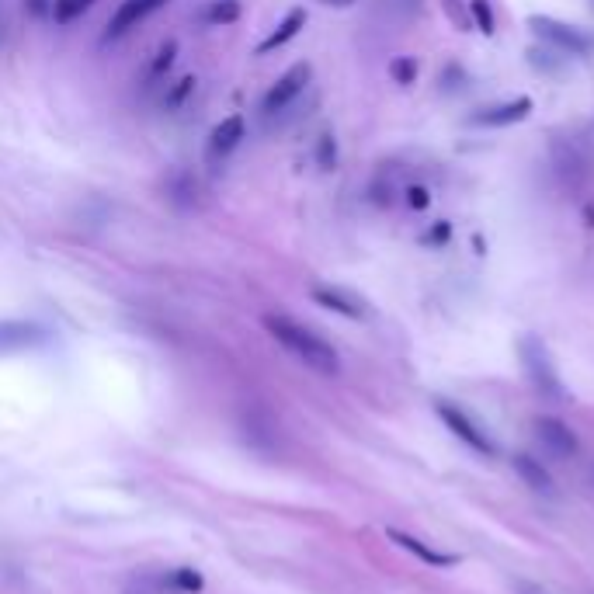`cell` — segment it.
I'll use <instances>...</instances> for the list:
<instances>
[{"instance_id":"obj_1","label":"cell","mask_w":594,"mask_h":594,"mask_svg":"<svg viewBox=\"0 0 594 594\" xmlns=\"http://www.w3.org/2000/svg\"><path fill=\"white\" fill-rule=\"evenodd\" d=\"M264 330H268V334L275 337L285 351H292L306 369L320 372V376H337V372H341V358H337V351L330 348L324 337L313 334L310 327L296 324L292 317H282V313H264Z\"/></svg>"},{"instance_id":"obj_2","label":"cell","mask_w":594,"mask_h":594,"mask_svg":"<svg viewBox=\"0 0 594 594\" xmlns=\"http://www.w3.org/2000/svg\"><path fill=\"white\" fill-rule=\"evenodd\" d=\"M522 362H525L528 376H532L535 390L546 393V396H556V400H560V396H563L560 376H556L553 362H549L546 344H542L539 337H525V341H522Z\"/></svg>"},{"instance_id":"obj_3","label":"cell","mask_w":594,"mask_h":594,"mask_svg":"<svg viewBox=\"0 0 594 594\" xmlns=\"http://www.w3.org/2000/svg\"><path fill=\"white\" fill-rule=\"evenodd\" d=\"M528 25H532V32L539 35L542 42H549V46H556V49H563V53H570V56H584V53H591L594 49V39L591 35H584L581 28H570V25H560V21H553V18H528Z\"/></svg>"},{"instance_id":"obj_4","label":"cell","mask_w":594,"mask_h":594,"mask_svg":"<svg viewBox=\"0 0 594 594\" xmlns=\"http://www.w3.org/2000/svg\"><path fill=\"white\" fill-rule=\"evenodd\" d=\"M313 77V66L310 63H296L292 70H285L282 77L271 84V91L264 94V115H278L282 108H289L292 101L299 98V94L306 91V84H310Z\"/></svg>"},{"instance_id":"obj_5","label":"cell","mask_w":594,"mask_h":594,"mask_svg":"<svg viewBox=\"0 0 594 594\" xmlns=\"http://www.w3.org/2000/svg\"><path fill=\"white\" fill-rule=\"evenodd\" d=\"M438 417H442V421L449 424L452 435H456L459 442H466L473 452H480V456H494V452H497V445L487 438V431H483L480 424L469 421L466 410L452 407V403H438Z\"/></svg>"},{"instance_id":"obj_6","label":"cell","mask_w":594,"mask_h":594,"mask_svg":"<svg viewBox=\"0 0 594 594\" xmlns=\"http://www.w3.org/2000/svg\"><path fill=\"white\" fill-rule=\"evenodd\" d=\"M535 442L542 445L549 459H570L577 452V435L560 421V417H535L532 424Z\"/></svg>"},{"instance_id":"obj_7","label":"cell","mask_w":594,"mask_h":594,"mask_svg":"<svg viewBox=\"0 0 594 594\" xmlns=\"http://www.w3.org/2000/svg\"><path fill=\"white\" fill-rule=\"evenodd\" d=\"M46 341H49V330L32 324V320H0V355L39 348V344H46Z\"/></svg>"},{"instance_id":"obj_8","label":"cell","mask_w":594,"mask_h":594,"mask_svg":"<svg viewBox=\"0 0 594 594\" xmlns=\"http://www.w3.org/2000/svg\"><path fill=\"white\" fill-rule=\"evenodd\" d=\"M167 0H122L119 11L112 14V21H108V32H105V42L112 39H122V35L129 32V28H136L143 18H150L157 7H164Z\"/></svg>"},{"instance_id":"obj_9","label":"cell","mask_w":594,"mask_h":594,"mask_svg":"<svg viewBox=\"0 0 594 594\" xmlns=\"http://www.w3.org/2000/svg\"><path fill=\"white\" fill-rule=\"evenodd\" d=\"M528 112H532V98H518V101H508V105H497V108H487V112H476L473 119H469V126H480V129L515 126V122H522Z\"/></svg>"},{"instance_id":"obj_10","label":"cell","mask_w":594,"mask_h":594,"mask_svg":"<svg viewBox=\"0 0 594 594\" xmlns=\"http://www.w3.org/2000/svg\"><path fill=\"white\" fill-rule=\"evenodd\" d=\"M313 299H317L320 306H327V310L341 313V317H351V320L365 317L362 299L351 296V292H344V289H334V285H317V289H313Z\"/></svg>"},{"instance_id":"obj_11","label":"cell","mask_w":594,"mask_h":594,"mask_svg":"<svg viewBox=\"0 0 594 594\" xmlns=\"http://www.w3.org/2000/svg\"><path fill=\"white\" fill-rule=\"evenodd\" d=\"M240 139H244V119H240V115L223 119L209 136V160H219V157H226V153H233Z\"/></svg>"},{"instance_id":"obj_12","label":"cell","mask_w":594,"mask_h":594,"mask_svg":"<svg viewBox=\"0 0 594 594\" xmlns=\"http://www.w3.org/2000/svg\"><path fill=\"white\" fill-rule=\"evenodd\" d=\"M303 25H306V11H303V7H292V11L285 14L282 21H278L275 32H271L268 39L258 46V56H268V53H275V49H282L285 42H292L299 32H303Z\"/></svg>"},{"instance_id":"obj_13","label":"cell","mask_w":594,"mask_h":594,"mask_svg":"<svg viewBox=\"0 0 594 594\" xmlns=\"http://www.w3.org/2000/svg\"><path fill=\"white\" fill-rule=\"evenodd\" d=\"M390 539H393L400 549H407V553H414L417 560L431 563V567H452V563H456V556H452V553H438V549L424 546L421 539H414V535H407V532H396V528H390Z\"/></svg>"},{"instance_id":"obj_14","label":"cell","mask_w":594,"mask_h":594,"mask_svg":"<svg viewBox=\"0 0 594 594\" xmlns=\"http://www.w3.org/2000/svg\"><path fill=\"white\" fill-rule=\"evenodd\" d=\"M511 466H515V473L522 476V480L535 490V494H553V476H549V469L542 466L539 459L515 456V459H511Z\"/></svg>"},{"instance_id":"obj_15","label":"cell","mask_w":594,"mask_h":594,"mask_svg":"<svg viewBox=\"0 0 594 594\" xmlns=\"http://www.w3.org/2000/svg\"><path fill=\"white\" fill-rule=\"evenodd\" d=\"M164 192L178 209H192L198 202V181L192 171H174L171 178L164 181Z\"/></svg>"},{"instance_id":"obj_16","label":"cell","mask_w":594,"mask_h":594,"mask_svg":"<svg viewBox=\"0 0 594 594\" xmlns=\"http://www.w3.org/2000/svg\"><path fill=\"white\" fill-rule=\"evenodd\" d=\"M198 18L205 21V25H233V21L240 18V0H209V4L202 7V14Z\"/></svg>"},{"instance_id":"obj_17","label":"cell","mask_w":594,"mask_h":594,"mask_svg":"<svg viewBox=\"0 0 594 594\" xmlns=\"http://www.w3.org/2000/svg\"><path fill=\"white\" fill-rule=\"evenodd\" d=\"M171 584L178 591H188V594H198L205 588V581H202V574L198 570H192V567H181V570H174L171 574Z\"/></svg>"},{"instance_id":"obj_18","label":"cell","mask_w":594,"mask_h":594,"mask_svg":"<svg viewBox=\"0 0 594 594\" xmlns=\"http://www.w3.org/2000/svg\"><path fill=\"white\" fill-rule=\"evenodd\" d=\"M91 4H94V0H56V4H53V18L56 21H73L77 14H84Z\"/></svg>"},{"instance_id":"obj_19","label":"cell","mask_w":594,"mask_h":594,"mask_svg":"<svg viewBox=\"0 0 594 594\" xmlns=\"http://www.w3.org/2000/svg\"><path fill=\"white\" fill-rule=\"evenodd\" d=\"M473 21H476V28H480V32H494V14H490V4L487 0H473Z\"/></svg>"},{"instance_id":"obj_20","label":"cell","mask_w":594,"mask_h":594,"mask_svg":"<svg viewBox=\"0 0 594 594\" xmlns=\"http://www.w3.org/2000/svg\"><path fill=\"white\" fill-rule=\"evenodd\" d=\"M192 91H195V77H185V80H178V87H174V91L167 94V98H164V105H167V108H178L181 101H185V98H188V94H192Z\"/></svg>"},{"instance_id":"obj_21","label":"cell","mask_w":594,"mask_h":594,"mask_svg":"<svg viewBox=\"0 0 594 594\" xmlns=\"http://www.w3.org/2000/svg\"><path fill=\"white\" fill-rule=\"evenodd\" d=\"M445 11H449L452 25H456V28H462V32H466V28L473 25V18H469V14H466V7H462L459 0H445Z\"/></svg>"},{"instance_id":"obj_22","label":"cell","mask_w":594,"mask_h":594,"mask_svg":"<svg viewBox=\"0 0 594 594\" xmlns=\"http://www.w3.org/2000/svg\"><path fill=\"white\" fill-rule=\"evenodd\" d=\"M174 53H178V42H164L157 53V60H153V73H164L167 66L174 63Z\"/></svg>"},{"instance_id":"obj_23","label":"cell","mask_w":594,"mask_h":594,"mask_svg":"<svg viewBox=\"0 0 594 594\" xmlns=\"http://www.w3.org/2000/svg\"><path fill=\"white\" fill-rule=\"evenodd\" d=\"M390 73H393L396 80H400V84H410V80H414V73H417V66L410 63V60H396L390 66Z\"/></svg>"},{"instance_id":"obj_24","label":"cell","mask_w":594,"mask_h":594,"mask_svg":"<svg viewBox=\"0 0 594 594\" xmlns=\"http://www.w3.org/2000/svg\"><path fill=\"white\" fill-rule=\"evenodd\" d=\"M410 205L424 209V205H428V192H424V188H410Z\"/></svg>"},{"instance_id":"obj_25","label":"cell","mask_w":594,"mask_h":594,"mask_svg":"<svg viewBox=\"0 0 594 594\" xmlns=\"http://www.w3.org/2000/svg\"><path fill=\"white\" fill-rule=\"evenodd\" d=\"M320 160H324V167L334 164V146H330V136H324V143H320Z\"/></svg>"},{"instance_id":"obj_26","label":"cell","mask_w":594,"mask_h":594,"mask_svg":"<svg viewBox=\"0 0 594 594\" xmlns=\"http://www.w3.org/2000/svg\"><path fill=\"white\" fill-rule=\"evenodd\" d=\"M28 7H32V14H46V11H53V7H49L46 0H28Z\"/></svg>"},{"instance_id":"obj_27","label":"cell","mask_w":594,"mask_h":594,"mask_svg":"<svg viewBox=\"0 0 594 594\" xmlns=\"http://www.w3.org/2000/svg\"><path fill=\"white\" fill-rule=\"evenodd\" d=\"M320 4H327V7H351L355 0H320Z\"/></svg>"},{"instance_id":"obj_28","label":"cell","mask_w":594,"mask_h":594,"mask_svg":"<svg viewBox=\"0 0 594 594\" xmlns=\"http://www.w3.org/2000/svg\"><path fill=\"white\" fill-rule=\"evenodd\" d=\"M591 480H594V469H591Z\"/></svg>"}]
</instances>
